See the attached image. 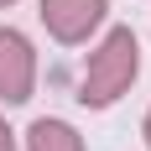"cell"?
<instances>
[{
  "label": "cell",
  "mask_w": 151,
  "mask_h": 151,
  "mask_svg": "<svg viewBox=\"0 0 151 151\" xmlns=\"http://www.w3.org/2000/svg\"><path fill=\"white\" fill-rule=\"evenodd\" d=\"M136 73H141V42H136L130 26H115L104 42L89 52V63H83V73H78V99L89 109H104V104H115V99L136 83Z\"/></svg>",
  "instance_id": "6da1fadb"
},
{
  "label": "cell",
  "mask_w": 151,
  "mask_h": 151,
  "mask_svg": "<svg viewBox=\"0 0 151 151\" xmlns=\"http://www.w3.org/2000/svg\"><path fill=\"white\" fill-rule=\"evenodd\" d=\"M37 89V52L21 31L0 26V99L5 104H26Z\"/></svg>",
  "instance_id": "7a4b0ae2"
},
{
  "label": "cell",
  "mask_w": 151,
  "mask_h": 151,
  "mask_svg": "<svg viewBox=\"0 0 151 151\" xmlns=\"http://www.w3.org/2000/svg\"><path fill=\"white\" fill-rule=\"evenodd\" d=\"M104 21V0H42V26L58 42H83Z\"/></svg>",
  "instance_id": "3957f363"
},
{
  "label": "cell",
  "mask_w": 151,
  "mask_h": 151,
  "mask_svg": "<svg viewBox=\"0 0 151 151\" xmlns=\"http://www.w3.org/2000/svg\"><path fill=\"white\" fill-rule=\"evenodd\" d=\"M26 151H83V136L68 120H37L26 130Z\"/></svg>",
  "instance_id": "277c9868"
},
{
  "label": "cell",
  "mask_w": 151,
  "mask_h": 151,
  "mask_svg": "<svg viewBox=\"0 0 151 151\" xmlns=\"http://www.w3.org/2000/svg\"><path fill=\"white\" fill-rule=\"evenodd\" d=\"M0 151H16V136H11V125L0 120Z\"/></svg>",
  "instance_id": "5b68a950"
},
{
  "label": "cell",
  "mask_w": 151,
  "mask_h": 151,
  "mask_svg": "<svg viewBox=\"0 0 151 151\" xmlns=\"http://www.w3.org/2000/svg\"><path fill=\"white\" fill-rule=\"evenodd\" d=\"M146 146H151V115H146Z\"/></svg>",
  "instance_id": "8992f818"
},
{
  "label": "cell",
  "mask_w": 151,
  "mask_h": 151,
  "mask_svg": "<svg viewBox=\"0 0 151 151\" xmlns=\"http://www.w3.org/2000/svg\"><path fill=\"white\" fill-rule=\"evenodd\" d=\"M5 5H11V0H0V11H5Z\"/></svg>",
  "instance_id": "52a82bcc"
}]
</instances>
